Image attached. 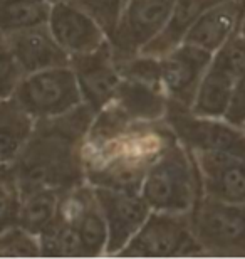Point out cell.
<instances>
[{"label":"cell","instance_id":"obj_13","mask_svg":"<svg viewBox=\"0 0 245 259\" xmlns=\"http://www.w3.org/2000/svg\"><path fill=\"white\" fill-rule=\"evenodd\" d=\"M57 212L77 227L86 257L106 256L108 226L97 204L94 189L89 184L84 182L77 187L64 190Z\"/></svg>","mask_w":245,"mask_h":259},{"label":"cell","instance_id":"obj_7","mask_svg":"<svg viewBox=\"0 0 245 259\" xmlns=\"http://www.w3.org/2000/svg\"><path fill=\"white\" fill-rule=\"evenodd\" d=\"M175 0H126L116 29L109 37L114 59L141 53L161 32Z\"/></svg>","mask_w":245,"mask_h":259},{"label":"cell","instance_id":"obj_28","mask_svg":"<svg viewBox=\"0 0 245 259\" xmlns=\"http://www.w3.org/2000/svg\"><path fill=\"white\" fill-rule=\"evenodd\" d=\"M225 120L235 126L245 125V72L238 77L233 88V95L230 100V106L225 113Z\"/></svg>","mask_w":245,"mask_h":259},{"label":"cell","instance_id":"obj_14","mask_svg":"<svg viewBox=\"0 0 245 259\" xmlns=\"http://www.w3.org/2000/svg\"><path fill=\"white\" fill-rule=\"evenodd\" d=\"M7 42L24 76L49 67L67 66L71 61L66 51L56 42L47 24L9 34Z\"/></svg>","mask_w":245,"mask_h":259},{"label":"cell","instance_id":"obj_27","mask_svg":"<svg viewBox=\"0 0 245 259\" xmlns=\"http://www.w3.org/2000/svg\"><path fill=\"white\" fill-rule=\"evenodd\" d=\"M20 192L7 168L0 170V232L17 224Z\"/></svg>","mask_w":245,"mask_h":259},{"label":"cell","instance_id":"obj_17","mask_svg":"<svg viewBox=\"0 0 245 259\" xmlns=\"http://www.w3.org/2000/svg\"><path fill=\"white\" fill-rule=\"evenodd\" d=\"M220 0H175L168 20L161 32L141 49L143 54L161 58L185 40L186 34L193 27L200 15Z\"/></svg>","mask_w":245,"mask_h":259},{"label":"cell","instance_id":"obj_4","mask_svg":"<svg viewBox=\"0 0 245 259\" xmlns=\"http://www.w3.org/2000/svg\"><path fill=\"white\" fill-rule=\"evenodd\" d=\"M188 214L203 256L245 257V202H225L200 194Z\"/></svg>","mask_w":245,"mask_h":259},{"label":"cell","instance_id":"obj_12","mask_svg":"<svg viewBox=\"0 0 245 259\" xmlns=\"http://www.w3.org/2000/svg\"><path fill=\"white\" fill-rule=\"evenodd\" d=\"M47 27L69 58L92 53L109 40L101 25L72 0L52 5Z\"/></svg>","mask_w":245,"mask_h":259},{"label":"cell","instance_id":"obj_18","mask_svg":"<svg viewBox=\"0 0 245 259\" xmlns=\"http://www.w3.org/2000/svg\"><path fill=\"white\" fill-rule=\"evenodd\" d=\"M35 120L12 98L0 101V170L9 168L25 147Z\"/></svg>","mask_w":245,"mask_h":259},{"label":"cell","instance_id":"obj_25","mask_svg":"<svg viewBox=\"0 0 245 259\" xmlns=\"http://www.w3.org/2000/svg\"><path fill=\"white\" fill-rule=\"evenodd\" d=\"M72 2L79 5L82 10H86L96 20L109 39L114 29H116V24L126 0H72Z\"/></svg>","mask_w":245,"mask_h":259},{"label":"cell","instance_id":"obj_1","mask_svg":"<svg viewBox=\"0 0 245 259\" xmlns=\"http://www.w3.org/2000/svg\"><path fill=\"white\" fill-rule=\"evenodd\" d=\"M176 142L166 120H138L109 103L96 113L81 145L84 182L138 190L155 160Z\"/></svg>","mask_w":245,"mask_h":259},{"label":"cell","instance_id":"obj_20","mask_svg":"<svg viewBox=\"0 0 245 259\" xmlns=\"http://www.w3.org/2000/svg\"><path fill=\"white\" fill-rule=\"evenodd\" d=\"M64 190L39 189L20 197L17 224L32 234L39 236L47 227L59 209L61 195Z\"/></svg>","mask_w":245,"mask_h":259},{"label":"cell","instance_id":"obj_29","mask_svg":"<svg viewBox=\"0 0 245 259\" xmlns=\"http://www.w3.org/2000/svg\"><path fill=\"white\" fill-rule=\"evenodd\" d=\"M42 2H45V4H47V5H51V7H52V5H56V4H61V2H67V0H42Z\"/></svg>","mask_w":245,"mask_h":259},{"label":"cell","instance_id":"obj_5","mask_svg":"<svg viewBox=\"0 0 245 259\" xmlns=\"http://www.w3.org/2000/svg\"><path fill=\"white\" fill-rule=\"evenodd\" d=\"M190 224V214L151 210L139 231L123 247L121 257H186L202 256Z\"/></svg>","mask_w":245,"mask_h":259},{"label":"cell","instance_id":"obj_31","mask_svg":"<svg viewBox=\"0 0 245 259\" xmlns=\"http://www.w3.org/2000/svg\"><path fill=\"white\" fill-rule=\"evenodd\" d=\"M242 128H243V132H245V125H243V126H242Z\"/></svg>","mask_w":245,"mask_h":259},{"label":"cell","instance_id":"obj_6","mask_svg":"<svg viewBox=\"0 0 245 259\" xmlns=\"http://www.w3.org/2000/svg\"><path fill=\"white\" fill-rule=\"evenodd\" d=\"M12 100L34 120L64 115L84 103L69 64L25 74Z\"/></svg>","mask_w":245,"mask_h":259},{"label":"cell","instance_id":"obj_16","mask_svg":"<svg viewBox=\"0 0 245 259\" xmlns=\"http://www.w3.org/2000/svg\"><path fill=\"white\" fill-rule=\"evenodd\" d=\"M111 103L128 116L138 120H163L170 100L160 81L121 77Z\"/></svg>","mask_w":245,"mask_h":259},{"label":"cell","instance_id":"obj_9","mask_svg":"<svg viewBox=\"0 0 245 259\" xmlns=\"http://www.w3.org/2000/svg\"><path fill=\"white\" fill-rule=\"evenodd\" d=\"M212 56L198 46L181 42L158 58L161 84L171 103L190 110Z\"/></svg>","mask_w":245,"mask_h":259},{"label":"cell","instance_id":"obj_24","mask_svg":"<svg viewBox=\"0 0 245 259\" xmlns=\"http://www.w3.org/2000/svg\"><path fill=\"white\" fill-rule=\"evenodd\" d=\"M213 66L227 71L235 79L245 72V35L238 30L230 39L225 40L212 56Z\"/></svg>","mask_w":245,"mask_h":259},{"label":"cell","instance_id":"obj_21","mask_svg":"<svg viewBox=\"0 0 245 259\" xmlns=\"http://www.w3.org/2000/svg\"><path fill=\"white\" fill-rule=\"evenodd\" d=\"M39 242L40 257H86L77 227L59 212L39 234Z\"/></svg>","mask_w":245,"mask_h":259},{"label":"cell","instance_id":"obj_19","mask_svg":"<svg viewBox=\"0 0 245 259\" xmlns=\"http://www.w3.org/2000/svg\"><path fill=\"white\" fill-rule=\"evenodd\" d=\"M237 79L227 71L210 63L198 86L190 111L203 118H223L230 106Z\"/></svg>","mask_w":245,"mask_h":259},{"label":"cell","instance_id":"obj_26","mask_svg":"<svg viewBox=\"0 0 245 259\" xmlns=\"http://www.w3.org/2000/svg\"><path fill=\"white\" fill-rule=\"evenodd\" d=\"M24 72L9 48L7 35L0 32V101L14 96Z\"/></svg>","mask_w":245,"mask_h":259},{"label":"cell","instance_id":"obj_10","mask_svg":"<svg viewBox=\"0 0 245 259\" xmlns=\"http://www.w3.org/2000/svg\"><path fill=\"white\" fill-rule=\"evenodd\" d=\"M92 189L108 226L106 256H118L139 231L151 209L138 190H118L106 187Z\"/></svg>","mask_w":245,"mask_h":259},{"label":"cell","instance_id":"obj_22","mask_svg":"<svg viewBox=\"0 0 245 259\" xmlns=\"http://www.w3.org/2000/svg\"><path fill=\"white\" fill-rule=\"evenodd\" d=\"M51 5L42 0H0V32L9 35L19 30L47 24Z\"/></svg>","mask_w":245,"mask_h":259},{"label":"cell","instance_id":"obj_3","mask_svg":"<svg viewBox=\"0 0 245 259\" xmlns=\"http://www.w3.org/2000/svg\"><path fill=\"white\" fill-rule=\"evenodd\" d=\"M139 194L151 210H191L200 195V179L191 153L176 138L151 165L144 175Z\"/></svg>","mask_w":245,"mask_h":259},{"label":"cell","instance_id":"obj_15","mask_svg":"<svg viewBox=\"0 0 245 259\" xmlns=\"http://www.w3.org/2000/svg\"><path fill=\"white\" fill-rule=\"evenodd\" d=\"M245 15V0H220L200 15L183 42L215 53L220 46L238 32Z\"/></svg>","mask_w":245,"mask_h":259},{"label":"cell","instance_id":"obj_23","mask_svg":"<svg viewBox=\"0 0 245 259\" xmlns=\"http://www.w3.org/2000/svg\"><path fill=\"white\" fill-rule=\"evenodd\" d=\"M0 257H40L39 236L14 224L0 232Z\"/></svg>","mask_w":245,"mask_h":259},{"label":"cell","instance_id":"obj_2","mask_svg":"<svg viewBox=\"0 0 245 259\" xmlns=\"http://www.w3.org/2000/svg\"><path fill=\"white\" fill-rule=\"evenodd\" d=\"M94 116L82 103L64 115L35 120L25 147L7 168L20 197L39 189L69 190L84 184L81 145Z\"/></svg>","mask_w":245,"mask_h":259},{"label":"cell","instance_id":"obj_30","mask_svg":"<svg viewBox=\"0 0 245 259\" xmlns=\"http://www.w3.org/2000/svg\"><path fill=\"white\" fill-rule=\"evenodd\" d=\"M240 32L245 35V15H243V22H242V27H240Z\"/></svg>","mask_w":245,"mask_h":259},{"label":"cell","instance_id":"obj_11","mask_svg":"<svg viewBox=\"0 0 245 259\" xmlns=\"http://www.w3.org/2000/svg\"><path fill=\"white\" fill-rule=\"evenodd\" d=\"M69 66L76 74L82 101L92 111H101L114 100L121 74L118 71L109 40L92 53L72 56Z\"/></svg>","mask_w":245,"mask_h":259},{"label":"cell","instance_id":"obj_8","mask_svg":"<svg viewBox=\"0 0 245 259\" xmlns=\"http://www.w3.org/2000/svg\"><path fill=\"white\" fill-rule=\"evenodd\" d=\"M190 153L200 179V194L225 202H245V147Z\"/></svg>","mask_w":245,"mask_h":259}]
</instances>
